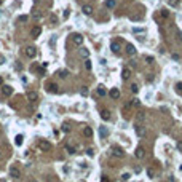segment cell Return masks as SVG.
<instances>
[{
    "label": "cell",
    "mask_w": 182,
    "mask_h": 182,
    "mask_svg": "<svg viewBox=\"0 0 182 182\" xmlns=\"http://www.w3.org/2000/svg\"><path fill=\"white\" fill-rule=\"evenodd\" d=\"M0 5H2V0H0Z\"/></svg>",
    "instance_id": "681fc988"
},
{
    "label": "cell",
    "mask_w": 182,
    "mask_h": 182,
    "mask_svg": "<svg viewBox=\"0 0 182 182\" xmlns=\"http://www.w3.org/2000/svg\"><path fill=\"white\" fill-rule=\"evenodd\" d=\"M81 94H83V96H86V94H88V89L83 88V89H81Z\"/></svg>",
    "instance_id": "7bdbcfd3"
},
{
    "label": "cell",
    "mask_w": 182,
    "mask_h": 182,
    "mask_svg": "<svg viewBox=\"0 0 182 182\" xmlns=\"http://www.w3.org/2000/svg\"><path fill=\"white\" fill-rule=\"evenodd\" d=\"M50 21H51V24H56V23H58V18H56V15H51V16H50Z\"/></svg>",
    "instance_id": "f546056e"
},
{
    "label": "cell",
    "mask_w": 182,
    "mask_h": 182,
    "mask_svg": "<svg viewBox=\"0 0 182 182\" xmlns=\"http://www.w3.org/2000/svg\"><path fill=\"white\" fill-rule=\"evenodd\" d=\"M8 174H10V177H13V179H19V177H21V172H19V169L16 166H10Z\"/></svg>",
    "instance_id": "277c9868"
},
{
    "label": "cell",
    "mask_w": 182,
    "mask_h": 182,
    "mask_svg": "<svg viewBox=\"0 0 182 182\" xmlns=\"http://www.w3.org/2000/svg\"><path fill=\"white\" fill-rule=\"evenodd\" d=\"M98 94H99L101 98H102V96H106V88H104L102 85H99V86H98Z\"/></svg>",
    "instance_id": "603a6c76"
},
{
    "label": "cell",
    "mask_w": 182,
    "mask_h": 182,
    "mask_svg": "<svg viewBox=\"0 0 182 182\" xmlns=\"http://www.w3.org/2000/svg\"><path fill=\"white\" fill-rule=\"evenodd\" d=\"M110 50L114 51V53H120V50H121V43L118 40H112L110 42Z\"/></svg>",
    "instance_id": "ba28073f"
},
{
    "label": "cell",
    "mask_w": 182,
    "mask_h": 182,
    "mask_svg": "<svg viewBox=\"0 0 182 182\" xmlns=\"http://www.w3.org/2000/svg\"><path fill=\"white\" fill-rule=\"evenodd\" d=\"M147 176H149V177H155V169L149 168V169H147Z\"/></svg>",
    "instance_id": "4316f807"
},
{
    "label": "cell",
    "mask_w": 182,
    "mask_h": 182,
    "mask_svg": "<svg viewBox=\"0 0 182 182\" xmlns=\"http://www.w3.org/2000/svg\"><path fill=\"white\" fill-rule=\"evenodd\" d=\"M131 107H133V104H131V101H129V102H126V104H125V107H123V109H125V110H129Z\"/></svg>",
    "instance_id": "836d02e7"
},
{
    "label": "cell",
    "mask_w": 182,
    "mask_h": 182,
    "mask_svg": "<svg viewBox=\"0 0 182 182\" xmlns=\"http://www.w3.org/2000/svg\"><path fill=\"white\" fill-rule=\"evenodd\" d=\"M81 11H83V15H86V16H89V15H93V7L91 5H83L81 7Z\"/></svg>",
    "instance_id": "9a60e30c"
},
{
    "label": "cell",
    "mask_w": 182,
    "mask_h": 182,
    "mask_svg": "<svg viewBox=\"0 0 182 182\" xmlns=\"http://www.w3.org/2000/svg\"><path fill=\"white\" fill-rule=\"evenodd\" d=\"M169 5L171 7H177V0H169Z\"/></svg>",
    "instance_id": "ab89813d"
},
{
    "label": "cell",
    "mask_w": 182,
    "mask_h": 182,
    "mask_svg": "<svg viewBox=\"0 0 182 182\" xmlns=\"http://www.w3.org/2000/svg\"><path fill=\"white\" fill-rule=\"evenodd\" d=\"M70 37H72V43L75 46H81V45H83V37H81L80 34H72Z\"/></svg>",
    "instance_id": "7a4b0ae2"
},
{
    "label": "cell",
    "mask_w": 182,
    "mask_h": 182,
    "mask_svg": "<svg viewBox=\"0 0 182 182\" xmlns=\"http://www.w3.org/2000/svg\"><path fill=\"white\" fill-rule=\"evenodd\" d=\"M177 42L182 43V32H180V30H177Z\"/></svg>",
    "instance_id": "f35d334b"
},
{
    "label": "cell",
    "mask_w": 182,
    "mask_h": 182,
    "mask_svg": "<svg viewBox=\"0 0 182 182\" xmlns=\"http://www.w3.org/2000/svg\"><path fill=\"white\" fill-rule=\"evenodd\" d=\"M115 7V0H106V8H114Z\"/></svg>",
    "instance_id": "d4e9b609"
},
{
    "label": "cell",
    "mask_w": 182,
    "mask_h": 182,
    "mask_svg": "<svg viewBox=\"0 0 182 182\" xmlns=\"http://www.w3.org/2000/svg\"><path fill=\"white\" fill-rule=\"evenodd\" d=\"M80 56H81V58H88V56H89V50L81 48V50H80Z\"/></svg>",
    "instance_id": "cb8c5ba5"
},
{
    "label": "cell",
    "mask_w": 182,
    "mask_h": 182,
    "mask_svg": "<svg viewBox=\"0 0 182 182\" xmlns=\"http://www.w3.org/2000/svg\"><path fill=\"white\" fill-rule=\"evenodd\" d=\"M176 86H177V89H179V91H182V83H177Z\"/></svg>",
    "instance_id": "bcb514c9"
},
{
    "label": "cell",
    "mask_w": 182,
    "mask_h": 182,
    "mask_svg": "<svg viewBox=\"0 0 182 182\" xmlns=\"http://www.w3.org/2000/svg\"><path fill=\"white\" fill-rule=\"evenodd\" d=\"M131 104H133V107H137V106H141V101H139V99H131Z\"/></svg>",
    "instance_id": "484cf974"
},
{
    "label": "cell",
    "mask_w": 182,
    "mask_h": 182,
    "mask_svg": "<svg viewBox=\"0 0 182 182\" xmlns=\"http://www.w3.org/2000/svg\"><path fill=\"white\" fill-rule=\"evenodd\" d=\"M3 85V80H2V77H0V86H2Z\"/></svg>",
    "instance_id": "c3c4849f"
},
{
    "label": "cell",
    "mask_w": 182,
    "mask_h": 182,
    "mask_svg": "<svg viewBox=\"0 0 182 182\" xmlns=\"http://www.w3.org/2000/svg\"><path fill=\"white\" fill-rule=\"evenodd\" d=\"M99 136H101V139H106V137L109 136V129H107V126H99Z\"/></svg>",
    "instance_id": "5bb4252c"
},
{
    "label": "cell",
    "mask_w": 182,
    "mask_h": 182,
    "mask_svg": "<svg viewBox=\"0 0 182 182\" xmlns=\"http://www.w3.org/2000/svg\"><path fill=\"white\" fill-rule=\"evenodd\" d=\"M101 118H102L104 121H109V120H110V112L106 110V109L101 110Z\"/></svg>",
    "instance_id": "ac0fdd59"
},
{
    "label": "cell",
    "mask_w": 182,
    "mask_h": 182,
    "mask_svg": "<svg viewBox=\"0 0 182 182\" xmlns=\"http://www.w3.org/2000/svg\"><path fill=\"white\" fill-rule=\"evenodd\" d=\"M176 147H177V150L182 153V141H177V142H176Z\"/></svg>",
    "instance_id": "d6a6232c"
},
{
    "label": "cell",
    "mask_w": 182,
    "mask_h": 182,
    "mask_svg": "<svg viewBox=\"0 0 182 182\" xmlns=\"http://www.w3.org/2000/svg\"><path fill=\"white\" fill-rule=\"evenodd\" d=\"M85 67H86V70H91V61L89 59L85 61Z\"/></svg>",
    "instance_id": "f1b7e54d"
},
{
    "label": "cell",
    "mask_w": 182,
    "mask_h": 182,
    "mask_svg": "<svg viewBox=\"0 0 182 182\" xmlns=\"http://www.w3.org/2000/svg\"><path fill=\"white\" fill-rule=\"evenodd\" d=\"M102 182H109V179H107V176H102Z\"/></svg>",
    "instance_id": "7dc6e473"
},
{
    "label": "cell",
    "mask_w": 182,
    "mask_h": 182,
    "mask_svg": "<svg viewBox=\"0 0 182 182\" xmlns=\"http://www.w3.org/2000/svg\"><path fill=\"white\" fill-rule=\"evenodd\" d=\"M62 131L64 133H69V131H70V126H69V125H62Z\"/></svg>",
    "instance_id": "e575fe53"
},
{
    "label": "cell",
    "mask_w": 182,
    "mask_h": 182,
    "mask_svg": "<svg viewBox=\"0 0 182 182\" xmlns=\"http://www.w3.org/2000/svg\"><path fill=\"white\" fill-rule=\"evenodd\" d=\"M32 182H37V180H32Z\"/></svg>",
    "instance_id": "f907efd6"
},
{
    "label": "cell",
    "mask_w": 182,
    "mask_h": 182,
    "mask_svg": "<svg viewBox=\"0 0 182 182\" xmlns=\"http://www.w3.org/2000/svg\"><path fill=\"white\" fill-rule=\"evenodd\" d=\"M136 120H137V123H142V121L145 120V112H137V114H136Z\"/></svg>",
    "instance_id": "44dd1931"
},
{
    "label": "cell",
    "mask_w": 182,
    "mask_h": 182,
    "mask_svg": "<svg viewBox=\"0 0 182 182\" xmlns=\"http://www.w3.org/2000/svg\"><path fill=\"white\" fill-rule=\"evenodd\" d=\"M67 152L69 153H75V149H73V147H67Z\"/></svg>",
    "instance_id": "60d3db41"
},
{
    "label": "cell",
    "mask_w": 182,
    "mask_h": 182,
    "mask_svg": "<svg viewBox=\"0 0 182 182\" xmlns=\"http://www.w3.org/2000/svg\"><path fill=\"white\" fill-rule=\"evenodd\" d=\"M40 34H42V27H40V26H35V27L30 30V35H32L34 38H38V37H40Z\"/></svg>",
    "instance_id": "7c38bea8"
},
{
    "label": "cell",
    "mask_w": 182,
    "mask_h": 182,
    "mask_svg": "<svg viewBox=\"0 0 182 182\" xmlns=\"http://www.w3.org/2000/svg\"><path fill=\"white\" fill-rule=\"evenodd\" d=\"M0 155H2V153H0Z\"/></svg>",
    "instance_id": "816d5d0a"
},
{
    "label": "cell",
    "mask_w": 182,
    "mask_h": 182,
    "mask_svg": "<svg viewBox=\"0 0 182 182\" xmlns=\"http://www.w3.org/2000/svg\"><path fill=\"white\" fill-rule=\"evenodd\" d=\"M134 131H136V134H137L139 137H142V136L145 134V128H144V125H142V123H136V125H134Z\"/></svg>",
    "instance_id": "8992f818"
},
{
    "label": "cell",
    "mask_w": 182,
    "mask_h": 182,
    "mask_svg": "<svg viewBox=\"0 0 182 182\" xmlns=\"http://www.w3.org/2000/svg\"><path fill=\"white\" fill-rule=\"evenodd\" d=\"M56 75L61 77V78H67V75H69V70H66V69H61V70L56 72Z\"/></svg>",
    "instance_id": "ffe728a7"
},
{
    "label": "cell",
    "mask_w": 182,
    "mask_h": 182,
    "mask_svg": "<svg viewBox=\"0 0 182 182\" xmlns=\"http://www.w3.org/2000/svg\"><path fill=\"white\" fill-rule=\"evenodd\" d=\"M145 61H147V62H149V64H153L155 58H153V56H145Z\"/></svg>",
    "instance_id": "83f0119b"
},
{
    "label": "cell",
    "mask_w": 182,
    "mask_h": 182,
    "mask_svg": "<svg viewBox=\"0 0 182 182\" xmlns=\"http://www.w3.org/2000/svg\"><path fill=\"white\" fill-rule=\"evenodd\" d=\"M27 99L30 102L38 101V93H37V91H29V93H27Z\"/></svg>",
    "instance_id": "4fadbf2b"
},
{
    "label": "cell",
    "mask_w": 182,
    "mask_h": 182,
    "mask_svg": "<svg viewBox=\"0 0 182 182\" xmlns=\"http://www.w3.org/2000/svg\"><path fill=\"white\" fill-rule=\"evenodd\" d=\"M126 53H128V56H134L136 54V46L131 45V43H128L126 45Z\"/></svg>",
    "instance_id": "2e32d148"
},
{
    "label": "cell",
    "mask_w": 182,
    "mask_h": 182,
    "mask_svg": "<svg viewBox=\"0 0 182 182\" xmlns=\"http://www.w3.org/2000/svg\"><path fill=\"white\" fill-rule=\"evenodd\" d=\"M129 177H131V174H129V172H125V174L121 176V179H123V180H128Z\"/></svg>",
    "instance_id": "d590c367"
},
{
    "label": "cell",
    "mask_w": 182,
    "mask_h": 182,
    "mask_svg": "<svg viewBox=\"0 0 182 182\" xmlns=\"http://www.w3.org/2000/svg\"><path fill=\"white\" fill-rule=\"evenodd\" d=\"M3 62H5V58H3V56H2V54H0V66H2V64H3Z\"/></svg>",
    "instance_id": "ee69618b"
},
{
    "label": "cell",
    "mask_w": 182,
    "mask_h": 182,
    "mask_svg": "<svg viewBox=\"0 0 182 182\" xmlns=\"http://www.w3.org/2000/svg\"><path fill=\"white\" fill-rule=\"evenodd\" d=\"M2 93H3V96H11V94H13V88L10 85H2Z\"/></svg>",
    "instance_id": "8fae6325"
},
{
    "label": "cell",
    "mask_w": 182,
    "mask_h": 182,
    "mask_svg": "<svg viewBox=\"0 0 182 182\" xmlns=\"http://www.w3.org/2000/svg\"><path fill=\"white\" fill-rule=\"evenodd\" d=\"M133 75V70L129 67H123V70H121V78L123 80H129V77Z\"/></svg>",
    "instance_id": "30bf717a"
},
{
    "label": "cell",
    "mask_w": 182,
    "mask_h": 182,
    "mask_svg": "<svg viewBox=\"0 0 182 182\" xmlns=\"http://www.w3.org/2000/svg\"><path fill=\"white\" fill-rule=\"evenodd\" d=\"M24 53H26V56H27V58L34 59V58L37 56V48H35V46H27V48L24 50Z\"/></svg>",
    "instance_id": "3957f363"
},
{
    "label": "cell",
    "mask_w": 182,
    "mask_h": 182,
    "mask_svg": "<svg viewBox=\"0 0 182 182\" xmlns=\"http://www.w3.org/2000/svg\"><path fill=\"white\" fill-rule=\"evenodd\" d=\"M86 153H88V157H93V155H94V150L93 149H86Z\"/></svg>",
    "instance_id": "74e56055"
},
{
    "label": "cell",
    "mask_w": 182,
    "mask_h": 182,
    "mask_svg": "<svg viewBox=\"0 0 182 182\" xmlns=\"http://www.w3.org/2000/svg\"><path fill=\"white\" fill-rule=\"evenodd\" d=\"M110 152H112V155L117 158H123L125 157V150L121 149V147L118 145H110Z\"/></svg>",
    "instance_id": "6da1fadb"
},
{
    "label": "cell",
    "mask_w": 182,
    "mask_h": 182,
    "mask_svg": "<svg viewBox=\"0 0 182 182\" xmlns=\"http://www.w3.org/2000/svg\"><path fill=\"white\" fill-rule=\"evenodd\" d=\"M19 21H21V23H26V21H27V16H21Z\"/></svg>",
    "instance_id": "b9f144b4"
},
{
    "label": "cell",
    "mask_w": 182,
    "mask_h": 182,
    "mask_svg": "<svg viewBox=\"0 0 182 182\" xmlns=\"http://www.w3.org/2000/svg\"><path fill=\"white\" fill-rule=\"evenodd\" d=\"M161 16H163V18H168V16H169V11H168V10H161Z\"/></svg>",
    "instance_id": "8d00e7d4"
},
{
    "label": "cell",
    "mask_w": 182,
    "mask_h": 182,
    "mask_svg": "<svg viewBox=\"0 0 182 182\" xmlns=\"http://www.w3.org/2000/svg\"><path fill=\"white\" fill-rule=\"evenodd\" d=\"M131 91H133V93H137V91H139V86H137L136 83H133L131 85Z\"/></svg>",
    "instance_id": "1f68e13d"
},
{
    "label": "cell",
    "mask_w": 182,
    "mask_h": 182,
    "mask_svg": "<svg viewBox=\"0 0 182 182\" xmlns=\"http://www.w3.org/2000/svg\"><path fill=\"white\" fill-rule=\"evenodd\" d=\"M64 18H69V10H64Z\"/></svg>",
    "instance_id": "f6af8a7d"
},
{
    "label": "cell",
    "mask_w": 182,
    "mask_h": 182,
    "mask_svg": "<svg viewBox=\"0 0 182 182\" xmlns=\"http://www.w3.org/2000/svg\"><path fill=\"white\" fill-rule=\"evenodd\" d=\"M23 142H24V134H18V136L15 137V144L19 147V145H23Z\"/></svg>",
    "instance_id": "d6986e66"
},
{
    "label": "cell",
    "mask_w": 182,
    "mask_h": 182,
    "mask_svg": "<svg viewBox=\"0 0 182 182\" xmlns=\"http://www.w3.org/2000/svg\"><path fill=\"white\" fill-rule=\"evenodd\" d=\"M83 134H85V137H91L93 136V129H91L89 126H85L83 128Z\"/></svg>",
    "instance_id": "7402d4cb"
},
{
    "label": "cell",
    "mask_w": 182,
    "mask_h": 182,
    "mask_svg": "<svg viewBox=\"0 0 182 182\" xmlns=\"http://www.w3.org/2000/svg\"><path fill=\"white\" fill-rule=\"evenodd\" d=\"M45 88L48 93H58V85L54 83V81H48V83L45 85Z\"/></svg>",
    "instance_id": "9c48e42d"
},
{
    "label": "cell",
    "mask_w": 182,
    "mask_h": 182,
    "mask_svg": "<svg viewBox=\"0 0 182 182\" xmlns=\"http://www.w3.org/2000/svg\"><path fill=\"white\" fill-rule=\"evenodd\" d=\"M109 94H110V98L114 99V101H117V99H120V91L117 89V88H112Z\"/></svg>",
    "instance_id": "e0dca14e"
},
{
    "label": "cell",
    "mask_w": 182,
    "mask_h": 182,
    "mask_svg": "<svg viewBox=\"0 0 182 182\" xmlns=\"http://www.w3.org/2000/svg\"><path fill=\"white\" fill-rule=\"evenodd\" d=\"M38 149H40L42 152H48L50 149H51V144L48 141H43V139H40L38 141Z\"/></svg>",
    "instance_id": "5b68a950"
},
{
    "label": "cell",
    "mask_w": 182,
    "mask_h": 182,
    "mask_svg": "<svg viewBox=\"0 0 182 182\" xmlns=\"http://www.w3.org/2000/svg\"><path fill=\"white\" fill-rule=\"evenodd\" d=\"M133 32H134V34H142V32H144V29H141V27H133Z\"/></svg>",
    "instance_id": "4dcf8cb0"
},
{
    "label": "cell",
    "mask_w": 182,
    "mask_h": 182,
    "mask_svg": "<svg viewBox=\"0 0 182 182\" xmlns=\"http://www.w3.org/2000/svg\"><path fill=\"white\" fill-rule=\"evenodd\" d=\"M134 155H136L137 160H142V158L145 157V147H144V145H139V147L136 149V152H134Z\"/></svg>",
    "instance_id": "52a82bcc"
}]
</instances>
